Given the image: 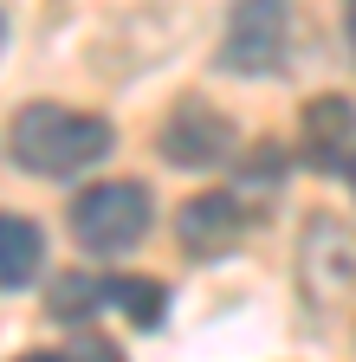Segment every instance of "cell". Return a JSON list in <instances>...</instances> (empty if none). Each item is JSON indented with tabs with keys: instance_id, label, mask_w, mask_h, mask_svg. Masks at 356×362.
Wrapping results in <instances>:
<instances>
[{
	"instance_id": "cell-1",
	"label": "cell",
	"mask_w": 356,
	"mask_h": 362,
	"mask_svg": "<svg viewBox=\"0 0 356 362\" xmlns=\"http://www.w3.org/2000/svg\"><path fill=\"white\" fill-rule=\"evenodd\" d=\"M117 143V129L104 117H84V110H65V104H26L7 129V149L26 175H46V181H65L78 168L104 162Z\"/></svg>"
},
{
	"instance_id": "cell-2",
	"label": "cell",
	"mask_w": 356,
	"mask_h": 362,
	"mask_svg": "<svg viewBox=\"0 0 356 362\" xmlns=\"http://www.w3.org/2000/svg\"><path fill=\"white\" fill-rule=\"evenodd\" d=\"M149 233V188L143 181H98V188H84L71 201V240L84 252H130Z\"/></svg>"
},
{
	"instance_id": "cell-3",
	"label": "cell",
	"mask_w": 356,
	"mask_h": 362,
	"mask_svg": "<svg viewBox=\"0 0 356 362\" xmlns=\"http://www.w3.org/2000/svg\"><path fill=\"white\" fill-rule=\"evenodd\" d=\"M285 26H292V0H240L227 45H220V65L227 71H279Z\"/></svg>"
},
{
	"instance_id": "cell-4",
	"label": "cell",
	"mask_w": 356,
	"mask_h": 362,
	"mask_svg": "<svg viewBox=\"0 0 356 362\" xmlns=\"http://www.w3.org/2000/svg\"><path fill=\"white\" fill-rule=\"evenodd\" d=\"M234 123L220 117L214 104H201V98H182L168 110V123H162V156L175 162V168H214V162H227L234 156Z\"/></svg>"
},
{
	"instance_id": "cell-5",
	"label": "cell",
	"mask_w": 356,
	"mask_h": 362,
	"mask_svg": "<svg viewBox=\"0 0 356 362\" xmlns=\"http://www.w3.org/2000/svg\"><path fill=\"white\" fill-rule=\"evenodd\" d=\"M182 246L188 252H201V259H214V252H227V246H240V233L253 226V214L234 201V194H195V201H182Z\"/></svg>"
},
{
	"instance_id": "cell-6",
	"label": "cell",
	"mask_w": 356,
	"mask_h": 362,
	"mask_svg": "<svg viewBox=\"0 0 356 362\" xmlns=\"http://www.w3.org/2000/svg\"><path fill=\"white\" fill-rule=\"evenodd\" d=\"M298 136H304V162L311 168H337L350 149H356V104L350 98H311L304 117H298Z\"/></svg>"
},
{
	"instance_id": "cell-7",
	"label": "cell",
	"mask_w": 356,
	"mask_h": 362,
	"mask_svg": "<svg viewBox=\"0 0 356 362\" xmlns=\"http://www.w3.org/2000/svg\"><path fill=\"white\" fill-rule=\"evenodd\" d=\"M46 265V233L20 214H0V291H20Z\"/></svg>"
},
{
	"instance_id": "cell-8",
	"label": "cell",
	"mask_w": 356,
	"mask_h": 362,
	"mask_svg": "<svg viewBox=\"0 0 356 362\" xmlns=\"http://www.w3.org/2000/svg\"><path fill=\"white\" fill-rule=\"evenodd\" d=\"M110 304H123V317H130L137 330H156L168 291H162L156 279H110Z\"/></svg>"
},
{
	"instance_id": "cell-9",
	"label": "cell",
	"mask_w": 356,
	"mask_h": 362,
	"mask_svg": "<svg viewBox=\"0 0 356 362\" xmlns=\"http://www.w3.org/2000/svg\"><path fill=\"white\" fill-rule=\"evenodd\" d=\"M98 304H110V279H59L52 285V317H65V324H78Z\"/></svg>"
},
{
	"instance_id": "cell-10",
	"label": "cell",
	"mask_w": 356,
	"mask_h": 362,
	"mask_svg": "<svg viewBox=\"0 0 356 362\" xmlns=\"http://www.w3.org/2000/svg\"><path fill=\"white\" fill-rule=\"evenodd\" d=\"M65 362H123V356H117L110 343H78V349H71Z\"/></svg>"
},
{
	"instance_id": "cell-11",
	"label": "cell",
	"mask_w": 356,
	"mask_h": 362,
	"mask_svg": "<svg viewBox=\"0 0 356 362\" xmlns=\"http://www.w3.org/2000/svg\"><path fill=\"white\" fill-rule=\"evenodd\" d=\"M343 20H350V45H356V0H343Z\"/></svg>"
},
{
	"instance_id": "cell-12",
	"label": "cell",
	"mask_w": 356,
	"mask_h": 362,
	"mask_svg": "<svg viewBox=\"0 0 356 362\" xmlns=\"http://www.w3.org/2000/svg\"><path fill=\"white\" fill-rule=\"evenodd\" d=\"M20 362H65V356H20Z\"/></svg>"
},
{
	"instance_id": "cell-13",
	"label": "cell",
	"mask_w": 356,
	"mask_h": 362,
	"mask_svg": "<svg viewBox=\"0 0 356 362\" xmlns=\"http://www.w3.org/2000/svg\"><path fill=\"white\" fill-rule=\"evenodd\" d=\"M350 188H356V162H350Z\"/></svg>"
},
{
	"instance_id": "cell-14",
	"label": "cell",
	"mask_w": 356,
	"mask_h": 362,
	"mask_svg": "<svg viewBox=\"0 0 356 362\" xmlns=\"http://www.w3.org/2000/svg\"><path fill=\"white\" fill-rule=\"evenodd\" d=\"M0 39H7V26H0Z\"/></svg>"
}]
</instances>
